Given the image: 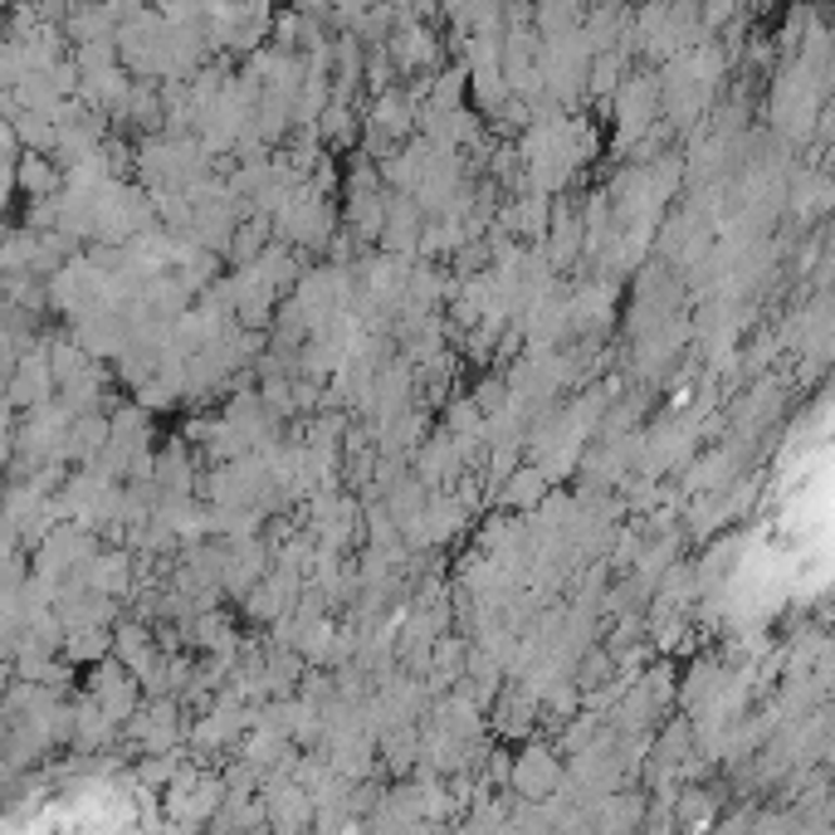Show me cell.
<instances>
[{"instance_id": "obj_2", "label": "cell", "mask_w": 835, "mask_h": 835, "mask_svg": "<svg viewBox=\"0 0 835 835\" xmlns=\"http://www.w3.org/2000/svg\"><path fill=\"white\" fill-rule=\"evenodd\" d=\"M557 776H562L557 762H552L542 747H528V753H523V762H518V786H523V792L548 796V786L557 782Z\"/></svg>"}, {"instance_id": "obj_3", "label": "cell", "mask_w": 835, "mask_h": 835, "mask_svg": "<svg viewBox=\"0 0 835 835\" xmlns=\"http://www.w3.org/2000/svg\"><path fill=\"white\" fill-rule=\"evenodd\" d=\"M620 69H626V60H620L616 50H606V54H601V60L587 69V79H591L587 89H591V93H606V99H616V89H620Z\"/></svg>"}, {"instance_id": "obj_4", "label": "cell", "mask_w": 835, "mask_h": 835, "mask_svg": "<svg viewBox=\"0 0 835 835\" xmlns=\"http://www.w3.org/2000/svg\"><path fill=\"white\" fill-rule=\"evenodd\" d=\"M704 509H718V518H723V513H728V503H723V499H708ZM689 523H694V532H708V528H714V513H694Z\"/></svg>"}, {"instance_id": "obj_1", "label": "cell", "mask_w": 835, "mask_h": 835, "mask_svg": "<svg viewBox=\"0 0 835 835\" xmlns=\"http://www.w3.org/2000/svg\"><path fill=\"white\" fill-rule=\"evenodd\" d=\"M548 493H552V484L538 464H518V470L509 474V484H503V503H509V509H542Z\"/></svg>"}]
</instances>
